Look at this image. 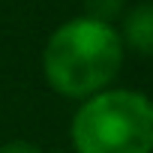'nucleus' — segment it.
I'll return each instance as SVG.
<instances>
[{
	"label": "nucleus",
	"instance_id": "1",
	"mask_svg": "<svg viewBox=\"0 0 153 153\" xmlns=\"http://www.w3.org/2000/svg\"><path fill=\"white\" fill-rule=\"evenodd\" d=\"M123 60L126 48L111 21L75 15L51 30L39 66L45 84L57 96L81 102L117 81Z\"/></svg>",
	"mask_w": 153,
	"mask_h": 153
},
{
	"label": "nucleus",
	"instance_id": "2",
	"mask_svg": "<svg viewBox=\"0 0 153 153\" xmlns=\"http://www.w3.org/2000/svg\"><path fill=\"white\" fill-rule=\"evenodd\" d=\"M69 141L75 153H153V99L111 84L78 102Z\"/></svg>",
	"mask_w": 153,
	"mask_h": 153
},
{
	"label": "nucleus",
	"instance_id": "3",
	"mask_svg": "<svg viewBox=\"0 0 153 153\" xmlns=\"http://www.w3.org/2000/svg\"><path fill=\"white\" fill-rule=\"evenodd\" d=\"M120 42L126 51L138 57H153V0L135 3L123 9V21L117 27Z\"/></svg>",
	"mask_w": 153,
	"mask_h": 153
},
{
	"label": "nucleus",
	"instance_id": "4",
	"mask_svg": "<svg viewBox=\"0 0 153 153\" xmlns=\"http://www.w3.org/2000/svg\"><path fill=\"white\" fill-rule=\"evenodd\" d=\"M81 3H84V15L99 18V21H111V24L126 9V0H81Z\"/></svg>",
	"mask_w": 153,
	"mask_h": 153
},
{
	"label": "nucleus",
	"instance_id": "5",
	"mask_svg": "<svg viewBox=\"0 0 153 153\" xmlns=\"http://www.w3.org/2000/svg\"><path fill=\"white\" fill-rule=\"evenodd\" d=\"M0 153H42V147L27 138H12L6 144H0Z\"/></svg>",
	"mask_w": 153,
	"mask_h": 153
}]
</instances>
